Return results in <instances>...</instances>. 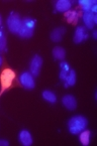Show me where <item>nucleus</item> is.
I'll return each instance as SVG.
<instances>
[{
  "mask_svg": "<svg viewBox=\"0 0 97 146\" xmlns=\"http://www.w3.org/2000/svg\"><path fill=\"white\" fill-rule=\"evenodd\" d=\"M87 127V119L83 116H74L68 122V128L70 133L72 134H79L85 130Z\"/></svg>",
  "mask_w": 97,
  "mask_h": 146,
  "instance_id": "obj_1",
  "label": "nucleus"
},
{
  "mask_svg": "<svg viewBox=\"0 0 97 146\" xmlns=\"http://www.w3.org/2000/svg\"><path fill=\"white\" fill-rule=\"evenodd\" d=\"M35 27V21L29 17H25L22 19V23L20 26V29L17 35L23 38H29L33 35V30Z\"/></svg>",
  "mask_w": 97,
  "mask_h": 146,
  "instance_id": "obj_2",
  "label": "nucleus"
},
{
  "mask_svg": "<svg viewBox=\"0 0 97 146\" xmlns=\"http://www.w3.org/2000/svg\"><path fill=\"white\" fill-rule=\"evenodd\" d=\"M15 79V73L10 69H5L2 71L0 75V83H1V91H0V96L5 90L9 88L12 85L13 80Z\"/></svg>",
  "mask_w": 97,
  "mask_h": 146,
  "instance_id": "obj_3",
  "label": "nucleus"
},
{
  "mask_svg": "<svg viewBox=\"0 0 97 146\" xmlns=\"http://www.w3.org/2000/svg\"><path fill=\"white\" fill-rule=\"evenodd\" d=\"M22 20L20 19L19 14L18 13L11 12L10 15L7 18V25H8V29L10 30L12 33H18L21 26Z\"/></svg>",
  "mask_w": 97,
  "mask_h": 146,
  "instance_id": "obj_4",
  "label": "nucleus"
},
{
  "mask_svg": "<svg viewBox=\"0 0 97 146\" xmlns=\"http://www.w3.org/2000/svg\"><path fill=\"white\" fill-rule=\"evenodd\" d=\"M19 82L22 85V87H24L27 90H32L35 88V80H33V76L28 72L22 73L19 77Z\"/></svg>",
  "mask_w": 97,
  "mask_h": 146,
  "instance_id": "obj_5",
  "label": "nucleus"
},
{
  "mask_svg": "<svg viewBox=\"0 0 97 146\" xmlns=\"http://www.w3.org/2000/svg\"><path fill=\"white\" fill-rule=\"evenodd\" d=\"M41 66H43V58L39 56H37V54H35L32 58L31 62H30V66H29L30 74L32 76H37L41 69Z\"/></svg>",
  "mask_w": 97,
  "mask_h": 146,
  "instance_id": "obj_6",
  "label": "nucleus"
},
{
  "mask_svg": "<svg viewBox=\"0 0 97 146\" xmlns=\"http://www.w3.org/2000/svg\"><path fill=\"white\" fill-rule=\"evenodd\" d=\"M62 103L68 110H75L77 107V101L72 95H65L62 99Z\"/></svg>",
  "mask_w": 97,
  "mask_h": 146,
  "instance_id": "obj_7",
  "label": "nucleus"
},
{
  "mask_svg": "<svg viewBox=\"0 0 97 146\" xmlns=\"http://www.w3.org/2000/svg\"><path fill=\"white\" fill-rule=\"evenodd\" d=\"M83 21H84L85 25L87 26V28L92 29L94 27V24L97 22L96 15L92 12H84V14H83Z\"/></svg>",
  "mask_w": 97,
  "mask_h": 146,
  "instance_id": "obj_8",
  "label": "nucleus"
},
{
  "mask_svg": "<svg viewBox=\"0 0 97 146\" xmlns=\"http://www.w3.org/2000/svg\"><path fill=\"white\" fill-rule=\"evenodd\" d=\"M88 37V35H87L86 29L83 26H78L75 30V35H74V42L75 43H80L82 42L83 40Z\"/></svg>",
  "mask_w": 97,
  "mask_h": 146,
  "instance_id": "obj_9",
  "label": "nucleus"
},
{
  "mask_svg": "<svg viewBox=\"0 0 97 146\" xmlns=\"http://www.w3.org/2000/svg\"><path fill=\"white\" fill-rule=\"evenodd\" d=\"M19 141L21 142V144L24 146H29L32 144V137L27 130H22V131H20Z\"/></svg>",
  "mask_w": 97,
  "mask_h": 146,
  "instance_id": "obj_10",
  "label": "nucleus"
},
{
  "mask_svg": "<svg viewBox=\"0 0 97 146\" xmlns=\"http://www.w3.org/2000/svg\"><path fill=\"white\" fill-rule=\"evenodd\" d=\"M72 3L69 0H59L56 3V9L60 12H67L71 9Z\"/></svg>",
  "mask_w": 97,
  "mask_h": 146,
  "instance_id": "obj_11",
  "label": "nucleus"
},
{
  "mask_svg": "<svg viewBox=\"0 0 97 146\" xmlns=\"http://www.w3.org/2000/svg\"><path fill=\"white\" fill-rule=\"evenodd\" d=\"M65 31H66V29H65L64 27L55 28V29L52 31V33H51V39H52L54 42H59V41L62 40Z\"/></svg>",
  "mask_w": 97,
  "mask_h": 146,
  "instance_id": "obj_12",
  "label": "nucleus"
},
{
  "mask_svg": "<svg viewBox=\"0 0 97 146\" xmlns=\"http://www.w3.org/2000/svg\"><path fill=\"white\" fill-rule=\"evenodd\" d=\"M65 87L67 88L69 86H74L76 84V73L74 70H70L69 73H68V76L65 80Z\"/></svg>",
  "mask_w": 97,
  "mask_h": 146,
  "instance_id": "obj_13",
  "label": "nucleus"
},
{
  "mask_svg": "<svg viewBox=\"0 0 97 146\" xmlns=\"http://www.w3.org/2000/svg\"><path fill=\"white\" fill-rule=\"evenodd\" d=\"M80 137L79 140L83 145H88L90 143V137H91V132L89 130H83L82 132H80Z\"/></svg>",
  "mask_w": 97,
  "mask_h": 146,
  "instance_id": "obj_14",
  "label": "nucleus"
},
{
  "mask_svg": "<svg viewBox=\"0 0 97 146\" xmlns=\"http://www.w3.org/2000/svg\"><path fill=\"white\" fill-rule=\"evenodd\" d=\"M53 56L55 60H64L66 56V50L62 46H56L53 50Z\"/></svg>",
  "mask_w": 97,
  "mask_h": 146,
  "instance_id": "obj_15",
  "label": "nucleus"
},
{
  "mask_svg": "<svg viewBox=\"0 0 97 146\" xmlns=\"http://www.w3.org/2000/svg\"><path fill=\"white\" fill-rule=\"evenodd\" d=\"M79 4L82 6L84 12H90L91 7L96 4V1L95 0H80Z\"/></svg>",
  "mask_w": 97,
  "mask_h": 146,
  "instance_id": "obj_16",
  "label": "nucleus"
},
{
  "mask_svg": "<svg viewBox=\"0 0 97 146\" xmlns=\"http://www.w3.org/2000/svg\"><path fill=\"white\" fill-rule=\"evenodd\" d=\"M43 98L47 101L49 103H56L57 101V97L52 91H49V90H45L43 92Z\"/></svg>",
  "mask_w": 97,
  "mask_h": 146,
  "instance_id": "obj_17",
  "label": "nucleus"
},
{
  "mask_svg": "<svg viewBox=\"0 0 97 146\" xmlns=\"http://www.w3.org/2000/svg\"><path fill=\"white\" fill-rule=\"evenodd\" d=\"M65 16L67 17L68 22H70V23H76L77 22L78 15L76 11H72V10L67 11V12H65Z\"/></svg>",
  "mask_w": 97,
  "mask_h": 146,
  "instance_id": "obj_18",
  "label": "nucleus"
},
{
  "mask_svg": "<svg viewBox=\"0 0 97 146\" xmlns=\"http://www.w3.org/2000/svg\"><path fill=\"white\" fill-rule=\"evenodd\" d=\"M6 50V37L0 28V52H4Z\"/></svg>",
  "mask_w": 97,
  "mask_h": 146,
  "instance_id": "obj_19",
  "label": "nucleus"
},
{
  "mask_svg": "<svg viewBox=\"0 0 97 146\" xmlns=\"http://www.w3.org/2000/svg\"><path fill=\"white\" fill-rule=\"evenodd\" d=\"M60 67H61V71H64V72H67V73H69L70 67H69V64H68V62H62L60 64Z\"/></svg>",
  "mask_w": 97,
  "mask_h": 146,
  "instance_id": "obj_20",
  "label": "nucleus"
},
{
  "mask_svg": "<svg viewBox=\"0 0 97 146\" xmlns=\"http://www.w3.org/2000/svg\"><path fill=\"white\" fill-rule=\"evenodd\" d=\"M67 76H68V73H67V72L61 71V73H60V79H61V80L65 81V80H66V78H67Z\"/></svg>",
  "mask_w": 97,
  "mask_h": 146,
  "instance_id": "obj_21",
  "label": "nucleus"
},
{
  "mask_svg": "<svg viewBox=\"0 0 97 146\" xmlns=\"http://www.w3.org/2000/svg\"><path fill=\"white\" fill-rule=\"evenodd\" d=\"M8 144V141L6 140H0V146H7Z\"/></svg>",
  "mask_w": 97,
  "mask_h": 146,
  "instance_id": "obj_22",
  "label": "nucleus"
},
{
  "mask_svg": "<svg viewBox=\"0 0 97 146\" xmlns=\"http://www.w3.org/2000/svg\"><path fill=\"white\" fill-rule=\"evenodd\" d=\"M93 37H94L95 39L97 38V31L95 30V31H93Z\"/></svg>",
  "mask_w": 97,
  "mask_h": 146,
  "instance_id": "obj_23",
  "label": "nucleus"
},
{
  "mask_svg": "<svg viewBox=\"0 0 97 146\" xmlns=\"http://www.w3.org/2000/svg\"><path fill=\"white\" fill-rule=\"evenodd\" d=\"M2 62H3V60H2V56H0V67H1V64H2Z\"/></svg>",
  "mask_w": 97,
  "mask_h": 146,
  "instance_id": "obj_24",
  "label": "nucleus"
},
{
  "mask_svg": "<svg viewBox=\"0 0 97 146\" xmlns=\"http://www.w3.org/2000/svg\"><path fill=\"white\" fill-rule=\"evenodd\" d=\"M0 28H1V16H0Z\"/></svg>",
  "mask_w": 97,
  "mask_h": 146,
  "instance_id": "obj_25",
  "label": "nucleus"
}]
</instances>
